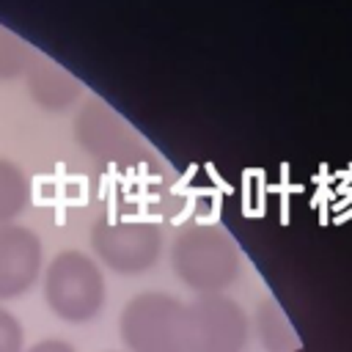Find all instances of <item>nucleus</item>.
Here are the masks:
<instances>
[{
  "label": "nucleus",
  "instance_id": "nucleus-1",
  "mask_svg": "<svg viewBox=\"0 0 352 352\" xmlns=\"http://www.w3.org/2000/svg\"><path fill=\"white\" fill-rule=\"evenodd\" d=\"M173 272L198 294H220L228 289L242 267L236 242L212 223L187 226L170 248Z\"/></svg>",
  "mask_w": 352,
  "mask_h": 352
},
{
  "label": "nucleus",
  "instance_id": "nucleus-2",
  "mask_svg": "<svg viewBox=\"0 0 352 352\" xmlns=\"http://www.w3.org/2000/svg\"><path fill=\"white\" fill-rule=\"evenodd\" d=\"M104 294L102 267L88 253L60 250L44 267V302L69 324L94 322L104 305Z\"/></svg>",
  "mask_w": 352,
  "mask_h": 352
},
{
  "label": "nucleus",
  "instance_id": "nucleus-3",
  "mask_svg": "<svg viewBox=\"0 0 352 352\" xmlns=\"http://www.w3.org/2000/svg\"><path fill=\"white\" fill-rule=\"evenodd\" d=\"M187 305L165 292H143L121 311V341L129 352H187L184 349Z\"/></svg>",
  "mask_w": 352,
  "mask_h": 352
},
{
  "label": "nucleus",
  "instance_id": "nucleus-4",
  "mask_svg": "<svg viewBox=\"0 0 352 352\" xmlns=\"http://www.w3.org/2000/svg\"><path fill=\"white\" fill-rule=\"evenodd\" d=\"M91 248L113 272L138 275L157 264L162 231L148 220H99L91 231Z\"/></svg>",
  "mask_w": 352,
  "mask_h": 352
},
{
  "label": "nucleus",
  "instance_id": "nucleus-5",
  "mask_svg": "<svg viewBox=\"0 0 352 352\" xmlns=\"http://www.w3.org/2000/svg\"><path fill=\"white\" fill-rule=\"evenodd\" d=\"M248 319L245 311L223 294H201L187 302L184 349L187 352H245Z\"/></svg>",
  "mask_w": 352,
  "mask_h": 352
},
{
  "label": "nucleus",
  "instance_id": "nucleus-6",
  "mask_svg": "<svg viewBox=\"0 0 352 352\" xmlns=\"http://www.w3.org/2000/svg\"><path fill=\"white\" fill-rule=\"evenodd\" d=\"M44 272V245L28 226H0V302L33 289Z\"/></svg>",
  "mask_w": 352,
  "mask_h": 352
},
{
  "label": "nucleus",
  "instance_id": "nucleus-7",
  "mask_svg": "<svg viewBox=\"0 0 352 352\" xmlns=\"http://www.w3.org/2000/svg\"><path fill=\"white\" fill-rule=\"evenodd\" d=\"M74 138L80 148L99 162H126L135 160V151L140 148L132 129L102 102H91L77 113Z\"/></svg>",
  "mask_w": 352,
  "mask_h": 352
},
{
  "label": "nucleus",
  "instance_id": "nucleus-8",
  "mask_svg": "<svg viewBox=\"0 0 352 352\" xmlns=\"http://www.w3.org/2000/svg\"><path fill=\"white\" fill-rule=\"evenodd\" d=\"M22 80H25V88L33 104L47 113H60L72 107L82 94V85L77 82V77H72L66 69H60L55 60L38 52H33Z\"/></svg>",
  "mask_w": 352,
  "mask_h": 352
},
{
  "label": "nucleus",
  "instance_id": "nucleus-9",
  "mask_svg": "<svg viewBox=\"0 0 352 352\" xmlns=\"http://www.w3.org/2000/svg\"><path fill=\"white\" fill-rule=\"evenodd\" d=\"M30 176L11 160L0 157V226L16 223V217L30 206Z\"/></svg>",
  "mask_w": 352,
  "mask_h": 352
},
{
  "label": "nucleus",
  "instance_id": "nucleus-10",
  "mask_svg": "<svg viewBox=\"0 0 352 352\" xmlns=\"http://www.w3.org/2000/svg\"><path fill=\"white\" fill-rule=\"evenodd\" d=\"M256 330H258V341L267 352H292V349H297V336H294L286 314L280 311V305L272 302V300L258 305Z\"/></svg>",
  "mask_w": 352,
  "mask_h": 352
},
{
  "label": "nucleus",
  "instance_id": "nucleus-11",
  "mask_svg": "<svg viewBox=\"0 0 352 352\" xmlns=\"http://www.w3.org/2000/svg\"><path fill=\"white\" fill-rule=\"evenodd\" d=\"M30 58H33V50L16 33L0 25V82L22 77Z\"/></svg>",
  "mask_w": 352,
  "mask_h": 352
},
{
  "label": "nucleus",
  "instance_id": "nucleus-12",
  "mask_svg": "<svg viewBox=\"0 0 352 352\" xmlns=\"http://www.w3.org/2000/svg\"><path fill=\"white\" fill-rule=\"evenodd\" d=\"M0 352H25L22 322L3 305H0Z\"/></svg>",
  "mask_w": 352,
  "mask_h": 352
},
{
  "label": "nucleus",
  "instance_id": "nucleus-13",
  "mask_svg": "<svg viewBox=\"0 0 352 352\" xmlns=\"http://www.w3.org/2000/svg\"><path fill=\"white\" fill-rule=\"evenodd\" d=\"M25 352H74V346L60 338H44V341H36L33 346H25Z\"/></svg>",
  "mask_w": 352,
  "mask_h": 352
}]
</instances>
